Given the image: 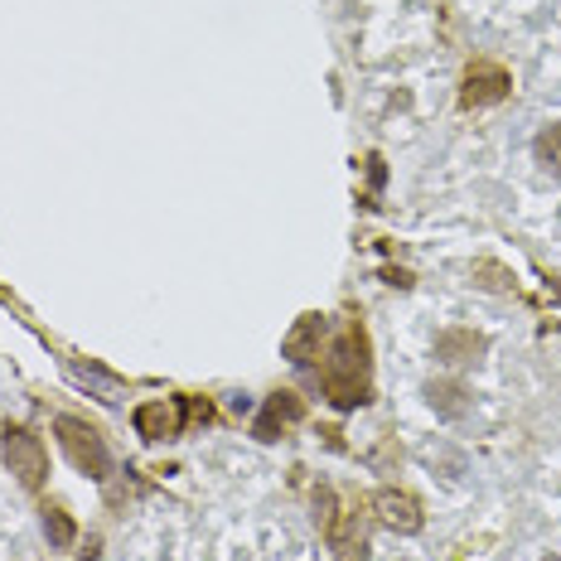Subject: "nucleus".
<instances>
[{
	"mask_svg": "<svg viewBox=\"0 0 561 561\" xmlns=\"http://www.w3.org/2000/svg\"><path fill=\"white\" fill-rule=\"evenodd\" d=\"M314 382H320V397L334 407V412H354L373 397V364H368V334L358 320H348L344 330L330 339L320 368H314Z\"/></svg>",
	"mask_w": 561,
	"mask_h": 561,
	"instance_id": "f257e3e1",
	"label": "nucleus"
},
{
	"mask_svg": "<svg viewBox=\"0 0 561 561\" xmlns=\"http://www.w3.org/2000/svg\"><path fill=\"white\" fill-rule=\"evenodd\" d=\"M54 431H58V446L68 450V460H73L88 479L112 474V455H107V440L98 436V426H88V421H78V416H58Z\"/></svg>",
	"mask_w": 561,
	"mask_h": 561,
	"instance_id": "f03ea898",
	"label": "nucleus"
},
{
	"mask_svg": "<svg viewBox=\"0 0 561 561\" xmlns=\"http://www.w3.org/2000/svg\"><path fill=\"white\" fill-rule=\"evenodd\" d=\"M0 450H5V465H10V474L20 479V484L30 489H39L44 484V474H49V455H44V440L34 436L30 426H5L0 431Z\"/></svg>",
	"mask_w": 561,
	"mask_h": 561,
	"instance_id": "7ed1b4c3",
	"label": "nucleus"
},
{
	"mask_svg": "<svg viewBox=\"0 0 561 561\" xmlns=\"http://www.w3.org/2000/svg\"><path fill=\"white\" fill-rule=\"evenodd\" d=\"M314 508H324L320 523H324V537H330V547H334V561H368V537H364V528H358L354 513H339L334 508L330 489H320V494H314Z\"/></svg>",
	"mask_w": 561,
	"mask_h": 561,
	"instance_id": "20e7f679",
	"label": "nucleus"
},
{
	"mask_svg": "<svg viewBox=\"0 0 561 561\" xmlns=\"http://www.w3.org/2000/svg\"><path fill=\"white\" fill-rule=\"evenodd\" d=\"M324 348H330V320L324 314H300L296 330L280 339V354L296 368H314L324 358Z\"/></svg>",
	"mask_w": 561,
	"mask_h": 561,
	"instance_id": "39448f33",
	"label": "nucleus"
},
{
	"mask_svg": "<svg viewBox=\"0 0 561 561\" xmlns=\"http://www.w3.org/2000/svg\"><path fill=\"white\" fill-rule=\"evenodd\" d=\"M184 412L190 407L180 402V397H170V402H140L136 407V436H146V440H174L184 431Z\"/></svg>",
	"mask_w": 561,
	"mask_h": 561,
	"instance_id": "423d86ee",
	"label": "nucleus"
},
{
	"mask_svg": "<svg viewBox=\"0 0 561 561\" xmlns=\"http://www.w3.org/2000/svg\"><path fill=\"white\" fill-rule=\"evenodd\" d=\"M513 88L508 68L499 64H474L470 73H465V88H460V102L465 107H494V102H504Z\"/></svg>",
	"mask_w": 561,
	"mask_h": 561,
	"instance_id": "0eeeda50",
	"label": "nucleus"
},
{
	"mask_svg": "<svg viewBox=\"0 0 561 561\" xmlns=\"http://www.w3.org/2000/svg\"><path fill=\"white\" fill-rule=\"evenodd\" d=\"M373 513H378V523L382 528H392V533H402V537H412L421 533V504L412 494H402V489H378L373 494Z\"/></svg>",
	"mask_w": 561,
	"mask_h": 561,
	"instance_id": "6e6552de",
	"label": "nucleus"
},
{
	"mask_svg": "<svg viewBox=\"0 0 561 561\" xmlns=\"http://www.w3.org/2000/svg\"><path fill=\"white\" fill-rule=\"evenodd\" d=\"M300 416H306V402H300L296 392H276V397H266L262 416L252 421V436H256V440H276L280 431L296 426Z\"/></svg>",
	"mask_w": 561,
	"mask_h": 561,
	"instance_id": "1a4fd4ad",
	"label": "nucleus"
},
{
	"mask_svg": "<svg viewBox=\"0 0 561 561\" xmlns=\"http://www.w3.org/2000/svg\"><path fill=\"white\" fill-rule=\"evenodd\" d=\"M484 354H489V339L474 330H446L436 339V358L446 368H474Z\"/></svg>",
	"mask_w": 561,
	"mask_h": 561,
	"instance_id": "9d476101",
	"label": "nucleus"
},
{
	"mask_svg": "<svg viewBox=\"0 0 561 561\" xmlns=\"http://www.w3.org/2000/svg\"><path fill=\"white\" fill-rule=\"evenodd\" d=\"M426 402H431V412H436L440 421H460V416H470L474 397H470L465 382H455V378H431L426 382Z\"/></svg>",
	"mask_w": 561,
	"mask_h": 561,
	"instance_id": "9b49d317",
	"label": "nucleus"
},
{
	"mask_svg": "<svg viewBox=\"0 0 561 561\" xmlns=\"http://www.w3.org/2000/svg\"><path fill=\"white\" fill-rule=\"evenodd\" d=\"M533 156H537V165H542V170L561 174V122H552V126H542V131H537Z\"/></svg>",
	"mask_w": 561,
	"mask_h": 561,
	"instance_id": "f8f14e48",
	"label": "nucleus"
},
{
	"mask_svg": "<svg viewBox=\"0 0 561 561\" xmlns=\"http://www.w3.org/2000/svg\"><path fill=\"white\" fill-rule=\"evenodd\" d=\"M44 533H49L54 547H73V537H78L73 518H68L64 508H44Z\"/></svg>",
	"mask_w": 561,
	"mask_h": 561,
	"instance_id": "ddd939ff",
	"label": "nucleus"
},
{
	"mask_svg": "<svg viewBox=\"0 0 561 561\" xmlns=\"http://www.w3.org/2000/svg\"><path fill=\"white\" fill-rule=\"evenodd\" d=\"M542 561H561V557H542Z\"/></svg>",
	"mask_w": 561,
	"mask_h": 561,
	"instance_id": "4468645a",
	"label": "nucleus"
}]
</instances>
